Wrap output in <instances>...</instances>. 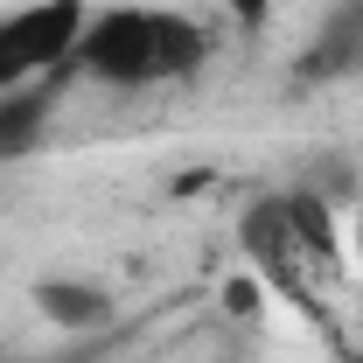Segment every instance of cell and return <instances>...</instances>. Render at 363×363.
<instances>
[{
	"instance_id": "1",
	"label": "cell",
	"mask_w": 363,
	"mask_h": 363,
	"mask_svg": "<svg viewBox=\"0 0 363 363\" xmlns=\"http://www.w3.org/2000/svg\"><path fill=\"white\" fill-rule=\"evenodd\" d=\"M70 63L91 84H175L210 63V35L196 14H175V7H105L84 21V43Z\"/></svg>"
},
{
	"instance_id": "2",
	"label": "cell",
	"mask_w": 363,
	"mask_h": 363,
	"mask_svg": "<svg viewBox=\"0 0 363 363\" xmlns=\"http://www.w3.org/2000/svg\"><path fill=\"white\" fill-rule=\"evenodd\" d=\"M91 7L84 0H28L14 14H0V91L49 84V70H63L84 43Z\"/></svg>"
},
{
	"instance_id": "3",
	"label": "cell",
	"mask_w": 363,
	"mask_h": 363,
	"mask_svg": "<svg viewBox=\"0 0 363 363\" xmlns=\"http://www.w3.org/2000/svg\"><path fill=\"white\" fill-rule=\"evenodd\" d=\"M238 252H245V266L266 279L279 301H308V259H301V245H294V217H286V189H272L259 196L245 217H238Z\"/></svg>"
},
{
	"instance_id": "4",
	"label": "cell",
	"mask_w": 363,
	"mask_h": 363,
	"mask_svg": "<svg viewBox=\"0 0 363 363\" xmlns=\"http://www.w3.org/2000/svg\"><path fill=\"white\" fill-rule=\"evenodd\" d=\"M286 217H294V245H301L308 272H335L342 266L350 238H342V217H335V203H328L321 189H286Z\"/></svg>"
},
{
	"instance_id": "5",
	"label": "cell",
	"mask_w": 363,
	"mask_h": 363,
	"mask_svg": "<svg viewBox=\"0 0 363 363\" xmlns=\"http://www.w3.org/2000/svg\"><path fill=\"white\" fill-rule=\"evenodd\" d=\"M35 308H43V321H56V328L91 335V328L112 321V294L91 286V279H43V286H35Z\"/></svg>"
},
{
	"instance_id": "6",
	"label": "cell",
	"mask_w": 363,
	"mask_h": 363,
	"mask_svg": "<svg viewBox=\"0 0 363 363\" xmlns=\"http://www.w3.org/2000/svg\"><path fill=\"white\" fill-rule=\"evenodd\" d=\"M350 70H363V0H342L308 49V77H350Z\"/></svg>"
},
{
	"instance_id": "7",
	"label": "cell",
	"mask_w": 363,
	"mask_h": 363,
	"mask_svg": "<svg viewBox=\"0 0 363 363\" xmlns=\"http://www.w3.org/2000/svg\"><path fill=\"white\" fill-rule=\"evenodd\" d=\"M49 126V84H21V91H0V168L21 161Z\"/></svg>"
},
{
	"instance_id": "8",
	"label": "cell",
	"mask_w": 363,
	"mask_h": 363,
	"mask_svg": "<svg viewBox=\"0 0 363 363\" xmlns=\"http://www.w3.org/2000/svg\"><path fill=\"white\" fill-rule=\"evenodd\" d=\"M266 294H272V286H266L252 266L230 272L224 286H217V301H224V315H230V321H259V315H266Z\"/></svg>"
},
{
	"instance_id": "9",
	"label": "cell",
	"mask_w": 363,
	"mask_h": 363,
	"mask_svg": "<svg viewBox=\"0 0 363 363\" xmlns=\"http://www.w3.org/2000/svg\"><path fill=\"white\" fill-rule=\"evenodd\" d=\"M342 238H350V252L363 259V203H357V217H350V230H342Z\"/></svg>"
},
{
	"instance_id": "10",
	"label": "cell",
	"mask_w": 363,
	"mask_h": 363,
	"mask_svg": "<svg viewBox=\"0 0 363 363\" xmlns=\"http://www.w3.org/2000/svg\"><path fill=\"white\" fill-rule=\"evenodd\" d=\"M342 363H363V350H350V357H342Z\"/></svg>"
}]
</instances>
